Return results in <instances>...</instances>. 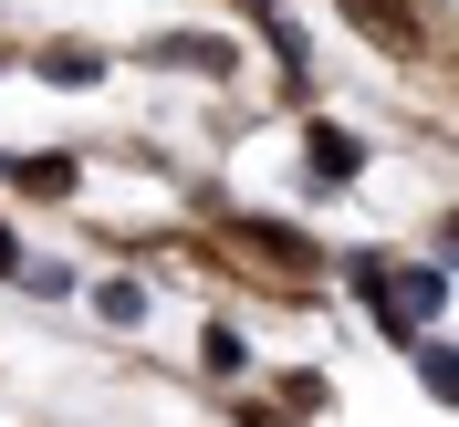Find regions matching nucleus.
Wrapping results in <instances>:
<instances>
[{
	"label": "nucleus",
	"instance_id": "7ed1b4c3",
	"mask_svg": "<svg viewBox=\"0 0 459 427\" xmlns=\"http://www.w3.org/2000/svg\"><path fill=\"white\" fill-rule=\"evenodd\" d=\"M303 167H314L324 188H344V177L366 167V136H344V125H303Z\"/></svg>",
	"mask_w": 459,
	"mask_h": 427
},
{
	"label": "nucleus",
	"instance_id": "9b49d317",
	"mask_svg": "<svg viewBox=\"0 0 459 427\" xmlns=\"http://www.w3.org/2000/svg\"><path fill=\"white\" fill-rule=\"evenodd\" d=\"M0 271H22V240H11V219H0Z\"/></svg>",
	"mask_w": 459,
	"mask_h": 427
},
{
	"label": "nucleus",
	"instance_id": "6e6552de",
	"mask_svg": "<svg viewBox=\"0 0 459 427\" xmlns=\"http://www.w3.org/2000/svg\"><path fill=\"white\" fill-rule=\"evenodd\" d=\"M22 282L42 292V303H74V271H63V260H22Z\"/></svg>",
	"mask_w": 459,
	"mask_h": 427
},
{
	"label": "nucleus",
	"instance_id": "f257e3e1",
	"mask_svg": "<svg viewBox=\"0 0 459 427\" xmlns=\"http://www.w3.org/2000/svg\"><path fill=\"white\" fill-rule=\"evenodd\" d=\"M220 240H230V251H251V260H272V271H314V240H303V229H282V219H251V209H240V219H220Z\"/></svg>",
	"mask_w": 459,
	"mask_h": 427
},
{
	"label": "nucleus",
	"instance_id": "9d476101",
	"mask_svg": "<svg viewBox=\"0 0 459 427\" xmlns=\"http://www.w3.org/2000/svg\"><path fill=\"white\" fill-rule=\"evenodd\" d=\"M199 354H209V375H240V334H230V323H209Z\"/></svg>",
	"mask_w": 459,
	"mask_h": 427
},
{
	"label": "nucleus",
	"instance_id": "0eeeda50",
	"mask_svg": "<svg viewBox=\"0 0 459 427\" xmlns=\"http://www.w3.org/2000/svg\"><path fill=\"white\" fill-rule=\"evenodd\" d=\"M418 375H429V397H438V406L459 397V354H449V344H418Z\"/></svg>",
	"mask_w": 459,
	"mask_h": 427
},
{
	"label": "nucleus",
	"instance_id": "423d86ee",
	"mask_svg": "<svg viewBox=\"0 0 459 427\" xmlns=\"http://www.w3.org/2000/svg\"><path fill=\"white\" fill-rule=\"evenodd\" d=\"M11 177H22L31 199H63V188H74V157H22Z\"/></svg>",
	"mask_w": 459,
	"mask_h": 427
},
{
	"label": "nucleus",
	"instance_id": "1a4fd4ad",
	"mask_svg": "<svg viewBox=\"0 0 459 427\" xmlns=\"http://www.w3.org/2000/svg\"><path fill=\"white\" fill-rule=\"evenodd\" d=\"M94 313H105V323H136L146 292H136V282H105V292H94Z\"/></svg>",
	"mask_w": 459,
	"mask_h": 427
},
{
	"label": "nucleus",
	"instance_id": "f03ea898",
	"mask_svg": "<svg viewBox=\"0 0 459 427\" xmlns=\"http://www.w3.org/2000/svg\"><path fill=\"white\" fill-rule=\"evenodd\" d=\"M344 21L366 31V42H386V53H429V21L407 0H344Z\"/></svg>",
	"mask_w": 459,
	"mask_h": 427
},
{
	"label": "nucleus",
	"instance_id": "20e7f679",
	"mask_svg": "<svg viewBox=\"0 0 459 427\" xmlns=\"http://www.w3.org/2000/svg\"><path fill=\"white\" fill-rule=\"evenodd\" d=\"M146 63H178V73H230V42H220V31H168V42H146Z\"/></svg>",
	"mask_w": 459,
	"mask_h": 427
},
{
	"label": "nucleus",
	"instance_id": "39448f33",
	"mask_svg": "<svg viewBox=\"0 0 459 427\" xmlns=\"http://www.w3.org/2000/svg\"><path fill=\"white\" fill-rule=\"evenodd\" d=\"M31 63H42V84H105V53H84V42H53Z\"/></svg>",
	"mask_w": 459,
	"mask_h": 427
}]
</instances>
